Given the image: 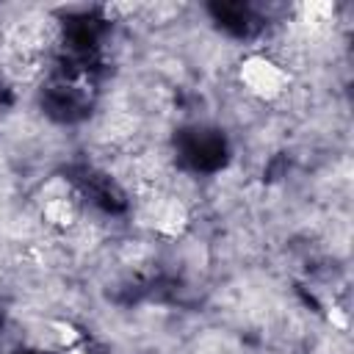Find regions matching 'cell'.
<instances>
[{"mask_svg":"<svg viewBox=\"0 0 354 354\" xmlns=\"http://www.w3.org/2000/svg\"><path fill=\"white\" fill-rule=\"evenodd\" d=\"M141 216L147 227L163 238H177L188 227V207L177 196H166V194H155L144 199Z\"/></svg>","mask_w":354,"mask_h":354,"instance_id":"cell-3","label":"cell"},{"mask_svg":"<svg viewBox=\"0 0 354 354\" xmlns=\"http://www.w3.org/2000/svg\"><path fill=\"white\" fill-rule=\"evenodd\" d=\"M36 205H39V218L44 221V227L55 232H75L80 227L83 207H80L77 194L64 177H47L41 183Z\"/></svg>","mask_w":354,"mask_h":354,"instance_id":"cell-2","label":"cell"},{"mask_svg":"<svg viewBox=\"0 0 354 354\" xmlns=\"http://www.w3.org/2000/svg\"><path fill=\"white\" fill-rule=\"evenodd\" d=\"M238 83L249 97L260 102H274L288 94L290 72L271 53H249L238 64Z\"/></svg>","mask_w":354,"mask_h":354,"instance_id":"cell-1","label":"cell"},{"mask_svg":"<svg viewBox=\"0 0 354 354\" xmlns=\"http://www.w3.org/2000/svg\"><path fill=\"white\" fill-rule=\"evenodd\" d=\"M337 19V6L329 0H310V3H299L293 6V25L304 33V36H318L324 30H329Z\"/></svg>","mask_w":354,"mask_h":354,"instance_id":"cell-4","label":"cell"}]
</instances>
